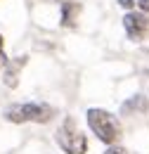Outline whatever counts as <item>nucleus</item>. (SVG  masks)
I'll list each match as a JSON object with an SVG mask.
<instances>
[{"label": "nucleus", "instance_id": "f03ea898", "mask_svg": "<svg viewBox=\"0 0 149 154\" xmlns=\"http://www.w3.org/2000/svg\"><path fill=\"white\" fill-rule=\"evenodd\" d=\"M55 116V109L45 102H19V104H10L5 107L2 119L10 123H47Z\"/></svg>", "mask_w": 149, "mask_h": 154}, {"label": "nucleus", "instance_id": "7ed1b4c3", "mask_svg": "<svg viewBox=\"0 0 149 154\" xmlns=\"http://www.w3.org/2000/svg\"><path fill=\"white\" fill-rule=\"evenodd\" d=\"M55 140L64 154H85L88 152V137H85V133L78 131V126H76V121L71 116H66L62 121V126L55 133Z\"/></svg>", "mask_w": 149, "mask_h": 154}, {"label": "nucleus", "instance_id": "9b49d317", "mask_svg": "<svg viewBox=\"0 0 149 154\" xmlns=\"http://www.w3.org/2000/svg\"><path fill=\"white\" fill-rule=\"evenodd\" d=\"M5 64H7V57H5V52H2V50H0V69H2V66H5Z\"/></svg>", "mask_w": 149, "mask_h": 154}, {"label": "nucleus", "instance_id": "20e7f679", "mask_svg": "<svg viewBox=\"0 0 149 154\" xmlns=\"http://www.w3.org/2000/svg\"><path fill=\"white\" fill-rule=\"evenodd\" d=\"M123 29H126V33H128V38L130 40H142L144 36L149 33V17L142 12V14H126V19H123Z\"/></svg>", "mask_w": 149, "mask_h": 154}, {"label": "nucleus", "instance_id": "39448f33", "mask_svg": "<svg viewBox=\"0 0 149 154\" xmlns=\"http://www.w3.org/2000/svg\"><path fill=\"white\" fill-rule=\"evenodd\" d=\"M78 14H81V5L74 2V0H64V5H62V26L64 29H74Z\"/></svg>", "mask_w": 149, "mask_h": 154}, {"label": "nucleus", "instance_id": "0eeeda50", "mask_svg": "<svg viewBox=\"0 0 149 154\" xmlns=\"http://www.w3.org/2000/svg\"><path fill=\"white\" fill-rule=\"evenodd\" d=\"M147 109V97L144 95H132L128 102L121 104V112L123 114H142Z\"/></svg>", "mask_w": 149, "mask_h": 154}, {"label": "nucleus", "instance_id": "9d476101", "mask_svg": "<svg viewBox=\"0 0 149 154\" xmlns=\"http://www.w3.org/2000/svg\"><path fill=\"white\" fill-rule=\"evenodd\" d=\"M118 5H121V7H126V10H130L132 5H135V0H118Z\"/></svg>", "mask_w": 149, "mask_h": 154}, {"label": "nucleus", "instance_id": "423d86ee", "mask_svg": "<svg viewBox=\"0 0 149 154\" xmlns=\"http://www.w3.org/2000/svg\"><path fill=\"white\" fill-rule=\"evenodd\" d=\"M26 64V55H21V57H17L14 62H7L5 66H7V71H5V85H10V88H14L19 81V69Z\"/></svg>", "mask_w": 149, "mask_h": 154}, {"label": "nucleus", "instance_id": "1a4fd4ad", "mask_svg": "<svg viewBox=\"0 0 149 154\" xmlns=\"http://www.w3.org/2000/svg\"><path fill=\"white\" fill-rule=\"evenodd\" d=\"M137 7H140L144 14H149V0H137Z\"/></svg>", "mask_w": 149, "mask_h": 154}, {"label": "nucleus", "instance_id": "6e6552de", "mask_svg": "<svg viewBox=\"0 0 149 154\" xmlns=\"http://www.w3.org/2000/svg\"><path fill=\"white\" fill-rule=\"evenodd\" d=\"M104 154H128V152H126L123 147H116V145H111V147H109V149H107Z\"/></svg>", "mask_w": 149, "mask_h": 154}, {"label": "nucleus", "instance_id": "f8f14e48", "mask_svg": "<svg viewBox=\"0 0 149 154\" xmlns=\"http://www.w3.org/2000/svg\"><path fill=\"white\" fill-rule=\"evenodd\" d=\"M0 50H2V36H0Z\"/></svg>", "mask_w": 149, "mask_h": 154}, {"label": "nucleus", "instance_id": "f257e3e1", "mask_svg": "<svg viewBox=\"0 0 149 154\" xmlns=\"http://www.w3.org/2000/svg\"><path fill=\"white\" fill-rule=\"evenodd\" d=\"M85 119H88V126L90 131L97 135V140H102L104 145H116L123 135V128H121V121L107 112V109H99V107H93L85 112Z\"/></svg>", "mask_w": 149, "mask_h": 154}]
</instances>
